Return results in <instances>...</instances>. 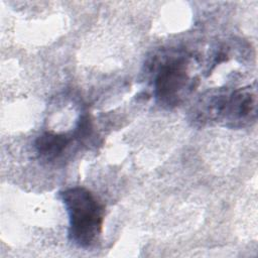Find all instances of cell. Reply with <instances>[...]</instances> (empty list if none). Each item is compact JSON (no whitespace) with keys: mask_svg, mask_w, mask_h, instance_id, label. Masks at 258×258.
Here are the masks:
<instances>
[{"mask_svg":"<svg viewBox=\"0 0 258 258\" xmlns=\"http://www.w3.org/2000/svg\"><path fill=\"white\" fill-rule=\"evenodd\" d=\"M196 113V120L202 124L220 122L230 128L244 127L256 119V89L248 86L210 94L198 104Z\"/></svg>","mask_w":258,"mask_h":258,"instance_id":"obj_1","label":"cell"},{"mask_svg":"<svg viewBox=\"0 0 258 258\" xmlns=\"http://www.w3.org/2000/svg\"><path fill=\"white\" fill-rule=\"evenodd\" d=\"M69 215L70 239L80 247H90L101 234L104 207L89 189L75 186L60 192Z\"/></svg>","mask_w":258,"mask_h":258,"instance_id":"obj_2","label":"cell"},{"mask_svg":"<svg viewBox=\"0 0 258 258\" xmlns=\"http://www.w3.org/2000/svg\"><path fill=\"white\" fill-rule=\"evenodd\" d=\"M194 87L189 75V57L185 53H171L162 57L154 78V94L160 106H178Z\"/></svg>","mask_w":258,"mask_h":258,"instance_id":"obj_3","label":"cell"},{"mask_svg":"<svg viewBox=\"0 0 258 258\" xmlns=\"http://www.w3.org/2000/svg\"><path fill=\"white\" fill-rule=\"evenodd\" d=\"M71 141L72 138L68 134L45 132L35 140V149L40 158L53 161L63 154Z\"/></svg>","mask_w":258,"mask_h":258,"instance_id":"obj_4","label":"cell"}]
</instances>
